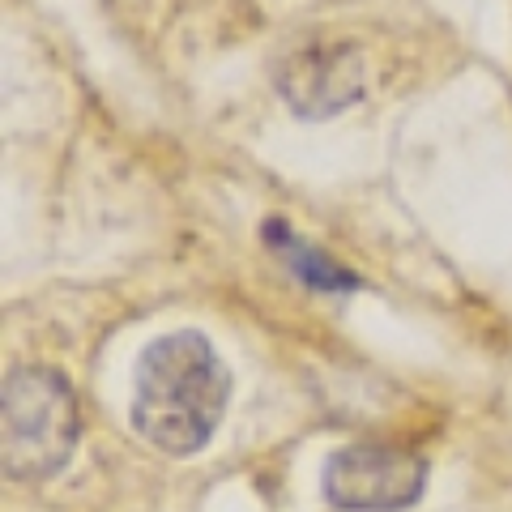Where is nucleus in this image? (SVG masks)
Returning <instances> with one entry per match:
<instances>
[{"label":"nucleus","instance_id":"f03ea898","mask_svg":"<svg viewBox=\"0 0 512 512\" xmlns=\"http://www.w3.org/2000/svg\"><path fill=\"white\" fill-rule=\"evenodd\" d=\"M77 444V397L52 367H18L0 397V457L13 483H43Z\"/></svg>","mask_w":512,"mask_h":512},{"label":"nucleus","instance_id":"7ed1b4c3","mask_svg":"<svg viewBox=\"0 0 512 512\" xmlns=\"http://www.w3.org/2000/svg\"><path fill=\"white\" fill-rule=\"evenodd\" d=\"M427 461L393 444H350L329 457L325 495L346 512H402L423 495Z\"/></svg>","mask_w":512,"mask_h":512},{"label":"nucleus","instance_id":"20e7f679","mask_svg":"<svg viewBox=\"0 0 512 512\" xmlns=\"http://www.w3.org/2000/svg\"><path fill=\"white\" fill-rule=\"evenodd\" d=\"M282 94L303 120L342 111L363 94V73L355 47H308L282 73Z\"/></svg>","mask_w":512,"mask_h":512},{"label":"nucleus","instance_id":"f257e3e1","mask_svg":"<svg viewBox=\"0 0 512 512\" xmlns=\"http://www.w3.org/2000/svg\"><path fill=\"white\" fill-rule=\"evenodd\" d=\"M231 376L218 350L197 329L158 338L137 363L133 427L163 453H197L222 423Z\"/></svg>","mask_w":512,"mask_h":512},{"label":"nucleus","instance_id":"39448f33","mask_svg":"<svg viewBox=\"0 0 512 512\" xmlns=\"http://www.w3.org/2000/svg\"><path fill=\"white\" fill-rule=\"evenodd\" d=\"M265 235H269V244H278V248H282L286 265H291L303 282L320 286V291H350V286H355V274H346V269H342V265H333L329 256H320V252H312V248H303L295 235H286V231L278 227V222H269Z\"/></svg>","mask_w":512,"mask_h":512}]
</instances>
